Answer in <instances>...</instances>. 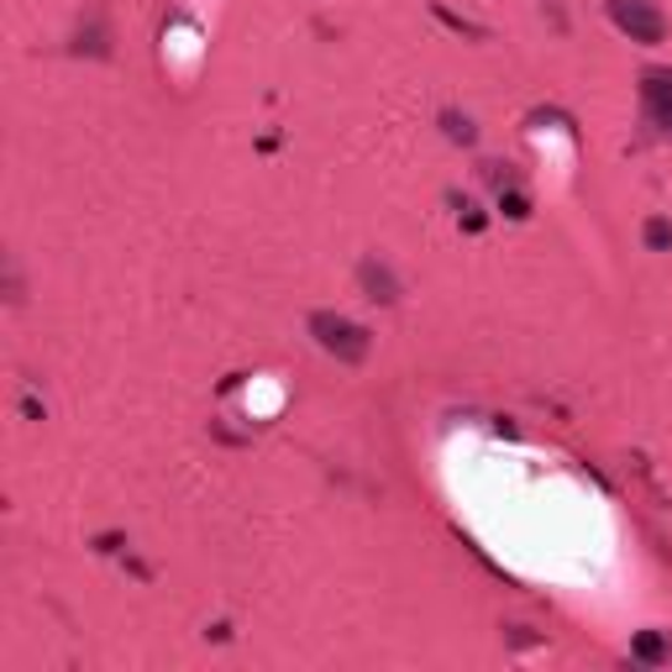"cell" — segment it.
Returning a JSON list of instances; mask_svg holds the SVG:
<instances>
[{
    "instance_id": "cell-1",
    "label": "cell",
    "mask_w": 672,
    "mask_h": 672,
    "mask_svg": "<svg viewBox=\"0 0 672 672\" xmlns=\"http://www.w3.org/2000/svg\"><path fill=\"white\" fill-rule=\"evenodd\" d=\"M310 337H316V348L331 352L337 363H348V369H358L363 358H369L373 348V337H369V326H358L348 321V316H337V310H310Z\"/></svg>"
},
{
    "instance_id": "cell-2",
    "label": "cell",
    "mask_w": 672,
    "mask_h": 672,
    "mask_svg": "<svg viewBox=\"0 0 672 672\" xmlns=\"http://www.w3.org/2000/svg\"><path fill=\"white\" fill-rule=\"evenodd\" d=\"M609 22L626 32L630 43L657 47L668 38V17L657 11V0H609Z\"/></svg>"
},
{
    "instance_id": "cell-3",
    "label": "cell",
    "mask_w": 672,
    "mask_h": 672,
    "mask_svg": "<svg viewBox=\"0 0 672 672\" xmlns=\"http://www.w3.org/2000/svg\"><path fill=\"white\" fill-rule=\"evenodd\" d=\"M641 116L657 137H672V68H647L641 74Z\"/></svg>"
},
{
    "instance_id": "cell-4",
    "label": "cell",
    "mask_w": 672,
    "mask_h": 672,
    "mask_svg": "<svg viewBox=\"0 0 672 672\" xmlns=\"http://www.w3.org/2000/svg\"><path fill=\"white\" fill-rule=\"evenodd\" d=\"M358 284H363V295H369L373 305H394V300H399V279L390 274V263H378V258L358 263Z\"/></svg>"
},
{
    "instance_id": "cell-5",
    "label": "cell",
    "mask_w": 672,
    "mask_h": 672,
    "mask_svg": "<svg viewBox=\"0 0 672 672\" xmlns=\"http://www.w3.org/2000/svg\"><path fill=\"white\" fill-rule=\"evenodd\" d=\"M630 662H641V668H668L672 662V636L668 630H641V636L630 641Z\"/></svg>"
},
{
    "instance_id": "cell-6",
    "label": "cell",
    "mask_w": 672,
    "mask_h": 672,
    "mask_svg": "<svg viewBox=\"0 0 672 672\" xmlns=\"http://www.w3.org/2000/svg\"><path fill=\"white\" fill-rule=\"evenodd\" d=\"M641 242H647L651 253H672V221L668 216H647V226H641Z\"/></svg>"
},
{
    "instance_id": "cell-7",
    "label": "cell",
    "mask_w": 672,
    "mask_h": 672,
    "mask_svg": "<svg viewBox=\"0 0 672 672\" xmlns=\"http://www.w3.org/2000/svg\"><path fill=\"white\" fill-rule=\"evenodd\" d=\"M499 211L510 221H525L531 216V195H525L521 184H504V190H499Z\"/></svg>"
},
{
    "instance_id": "cell-8",
    "label": "cell",
    "mask_w": 672,
    "mask_h": 672,
    "mask_svg": "<svg viewBox=\"0 0 672 672\" xmlns=\"http://www.w3.org/2000/svg\"><path fill=\"white\" fill-rule=\"evenodd\" d=\"M441 131H447L452 142H462V148H473L478 142V127L468 121V116H457V110H441Z\"/></svg>"
},
{
    "instance_id": "cell-9",
    "label": "cell",
    "mask_w": 672,
    "mask_h": 672,
    "mask_svg": "<svg viewBox=\"0 0 672 672\" xmlns=\"http://www.w3.org/2000/svg\"><path fill=\"white\" fill-rule=\"evenodd\" d=\"M452 205H457V221H462V232H473V237H478V232L489 226V216L478 211L473 200H457V195H452Z\"/></svg>"
},
{
    "instance_id": "cell-10",
    "label": "cell",
    "mask_w": 672,
    "mask_h": 672,
    "mask_svg": "<svg viewBox=\"0 0 672 672\" xmlns=\"http://www.w3.org/2000/svg\"><path fill=\"white\" fill-rule=\"evenodd\" d=\"M436 22H447L452 32H468V38H483V26H473V22H462V17H452L447 6H436Z\"/></svg>"
}]
</instances>
